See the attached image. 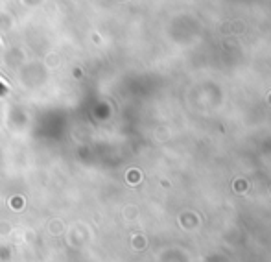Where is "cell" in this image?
Wrapping results in <instances>:
<instances>
[{
    "mask_svg": "<svg viewBox=\"0 0 271 262\" xmlns=\"http://www.w3.org/2000/svg\"><path fill=\"white\" fill-rule=\"evenodd\" d=\"M4 92H6V87H4L2 83H0V94H4Z\"/></svg>",
    "mask_w": 271,
    "mask_h": 262,
    "instance_id": "1",
    "label": "cell"
}]
</instances>
